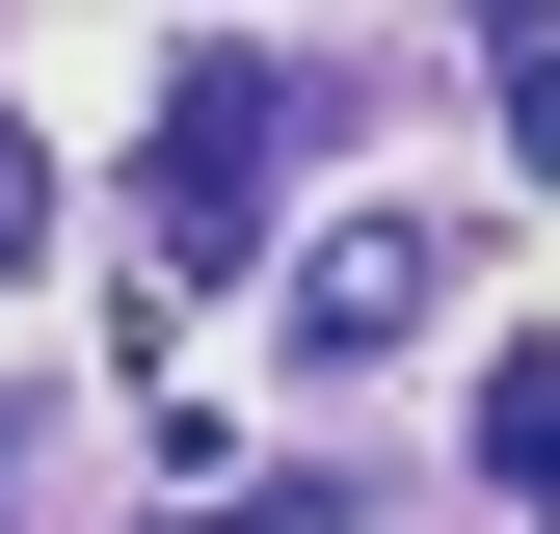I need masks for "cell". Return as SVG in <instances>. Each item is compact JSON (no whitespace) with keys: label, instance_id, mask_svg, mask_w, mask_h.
I'll use <instances>...</instances> for the list:
<instances>
[{"label":"cell","instance_id":"obj_1","mask_svg":"<svg viewBox=\"0 0 560 534\" xmlns=\"http://www.w3.org/2000/svg\"><path fill=\"white\" fill-rule=\"evenodd\" d=\"M267 161H294V54H187V81H161V241H187V267H241Z\"/></svg>","mask_w":560,"mask_h":534},{"label":"cell","instance_id":"obj_2","mask_svg":"<svg viewBox=\"0 0 560 534\" xmlns=\"http://www.w3.org/2000/svg\"><path fill=\"white\" fill-rule=\"evenodd\" d=\"M428 267H454L428 214H320V241H294V348H400V321H428Z\"/></svg>","mask_w":560,"mask_h":534},{"label":"cell","instance_id":"obj_3","mask_svg":"<svg viewBox=\"0 0 560 534\" xmlns=\"http://www.w3.org/2000/svg\"><path fill=\"white\" fill-rule=\"evenodd\" d=\"M480 481L560 534V348H508V374H480Z\"/></svg>","mask_w":560,"mask_h":534},{"label":"cell","instance_id":"obj_4","mask_svg":"<svg viewBox=\"0 0 560 534\" xmlns=\"http://www.w3.org/2000/svg\"><path fill=\"white\" fill-rule=\"evenodd\" d=\"M480 107H508V161L560 187V27H534V0H508V27H480Z\"/></svg>","mask_w":560,"mask_h":534},{"label":"cell","instance_id":"obj_5","mask_svg":"<svg viewBox=\"0 0 560 534\" xmlns=\"http://www.w3.org/2000/svg\"><path fill=\"white\" fill-rule=\"evenodd\" d=\"M347 508H374V481H320V454H294V481H241V508H187V534H347Z\"/></svg>","mask_w":560,"mask_h":534},{"label":"cell","instance_id":"obj_6","mask_svg":"<svg viewBox=\"0 0 560 534\" xmlns=\"http://www.w3.org/2000/svg\"><path fill=\"white\" fill-rule=\"evenodd\" d=\"M27 241H54V161H27V134H0V267H27Z\"/></svg>","mask_w":560,"mask_h":534}]
</instances>
